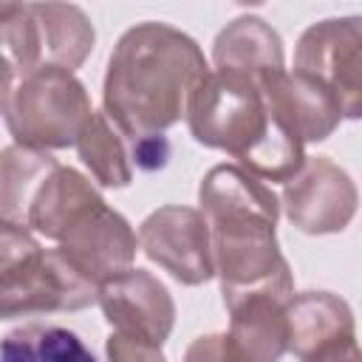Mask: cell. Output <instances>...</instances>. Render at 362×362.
Here are the masks:
<instances>
[{
	"label": "cell",
	"instance_id": "6da1fadb",
	"mask_svg": "<svg viewBox=\"0 0 362 362\" xmlns=\"http://www.w3.org/2000/svg\"><path fill=\"white\" fill-rule=\"evenodd\" d=\"M206 74L209 62L189 34L158 20L136 23L107 57L102 113L133 141L158 139L187 116Z\"/></svg>",
	"mask_w": 362,
	"mask_h": 362
},
{
	"label": "cell",
	"instance_id": "7a4b0ae2",
	"mask_svg": "<svg viewBox=\"0 0 362 362\" xmlns=\"http://www.w3.org/2000/svg\"><path fill=\"white\" fill-rule=\"evenodd\" d=\"M184 119L198 144L229 153L263 184L291 181L305 161V144L274 110L257 79L209 68Z\"/></svg>",
	"mask_w": 362,
	"mask_h": 362
},
{
	"label": "cell",
	"instance_id": "3957f363",
	"mask_svg": "<svg viewBox=\"0 0 362 362\" xmlns=\"http://www.w3.org/2000/svg\"><path fill=\"white\" fill-rule=\"evenodd\" d=\"M198 204L209 226L221 294L263 286L291 272L277 243L280 201L269 184L238 164H215L201 178Z\"/></svg>",
	"mask_w": 362,
	"mask_h": 362
},
{
	"label": "cell",
	"instance_id": "277c9868",
	"mask_svg": "<svg viewBox=\"0 0 362 362\" xmlns=\"http://www.w3.org/2000/svg\"><path fill=\"white\" fill-rule=\"evenodd\" d=\"M90 113V96L76 74L40 68L17 79L3 119L14 144L51 153L74 147Z\"/></svg>",
	"mask_w": 362,
	"mask_h": 362
},
{
	"label": "cell",
	"instance_id": "5b68a950",
	"mask_svg": "<svg viewBox=\"0 0 362 362\" xmlns=\"http://www.w3.org/2000/svg\"><path fill=\"white\" fill-rule=\"evenodd\" d=\"M294 294L291 272L263 286L226 291L229 328L221 334L223 362H280L288 354L286 300Z\"/></svg>",
	"mask_w": 362,
	"mask_h": 362
},
{
	"label": "cell",
	"instance_id": "8992f818",
	"mask_svg": "<svg viewBox=\"0 0 362 362\" xmlns=\"http://www.w3.org/2000/svg\"><path fill=\"white\" fill-rule=\"evenodd\" d=\"M96 303L88 283L57 249H37L14 269L0 274V320L82 311Z\"/></svg>",
	"mask_w": 362,
	"mask_h": 362
},
{
	"label": "cell",
	"instance_id": "52a82bcc",
	"mask_svg": "<svg viewBox=\"0 0 362 362\" xmlns=\"http://www.w3.org/2000/svg\"><path fill=\"white\" fill-rule=\"evenodd\" d=\"M294 71L314 76L339 99L345 119L362 113V17L311 23L294 48Z\"/></svg>",
	"mask_w": 362,
	"mask_h": 362
},
{
	"label": "cell",
	"instance_id": "ba28073f",
	"mask_svg": "<svg viewBox=\"0 0 362 362\" xmlns=\"http://www.w3.org/2000/svg\"><path fill=\"white\" fill-rule=\"evenodd\" d=\"M280 209L305 235L345 232L356 215L359 192L351 173L328 156H305L300 173L283 184Z\"/></svg>",
	"mask_w": 362,
	"mask_h": 362
},
{
	"label": "cell",
	"instance_id": "9c48e42d",
	"mask_svg": "<svg viewBox=\"0 0 362 362\" xmlns=\"http://www.w3.org/2000/svg\"><path fill=\"white\" fill-rule=\"evenodd\" d=\"M139 249L181 286H204L215 277L209 226L201 209L167 204L153 209L136 232Z\"/></svg>",
	"mask_w": 362,
	"mask_h": 362
},
{
	"label": "cell",
	"instance_id": "30bf717a",
	"mask_svg": "<svg viewBox=\"0 0 362 362\" xmlns=\"http://www.w3.org/2000/svg\"><path fill=\"white\" fill-rule=\"evenodd\" d=\"M88 283L99 286L127 269H133L139 240L130 221L107 206L102 198L99 204L88 206L76 215L68 229L59 235L54 246Z\"/></svg>",
	"mask_w": 362,
	"mask_h": 362
},
{
	"label": "cell",
	"instance_id": "8fae6325",
	"mask_svg": "<svg viewBox=\"0 0 362 362\" xmlns=\"http://www.w3.org/2000/svg\"><path fill=\"white\" fill-rule=\"evenodd\" d=\"M96 303L113 334L161 348L175 325L170 288L147 269H127L96 286Z\"/></svg>",
	"mask_w": 362,
	"mask_h": 362
},
{
	"label": "cell",
	"instance_id": "7c38bea8",
	"mask_svg": "<svg viewBox=\"0 0 362 362\" xmlns=\"http://www.w3.org/2000/svg\"><path fill=\"white\" fill-rule=\"evenodd\" d=\"M286 325L297 362H317L356 339L354 311L334 291H294L286 300Z\"/></svg>",
	"mask_w": 362,
	"mask_h": 362
},
{
	"label": "cell",
	"instance_id": "4fadbf2b",
	"mask_svg": "<svg viewBox=\"0 0 362 362\" xmlns=\"http://www.w3.org/2000/svg\"><path fill=\"white\" fill-rule=\"evenodd\" d=\"M274 110L288 122V127L300 136L303 144H317L334 136L339 127L342 107L334 90L300 71H280L260 82Z\"/></svg>",
	"mask_w": 362,
	"mask_h": 362
},
{
	"label": "cell",
	"instance_id": "5bb4252c",
	"mask_svg": "<svg viewBox=\"0 0 362 362\" xmlns=\"http://www.w3.org/2000/svg\"><path fill=\"white\" fill-rule=\"evenodd\" d=\"M215 71H232L249 79H269L286 71V51L280 34L257 14H243L226 23L212 42Z\"/></svg>",
	"mask_w": 362,
	"mask_h": 362
},
{
	"label": "cell",
	"instance_id": "9a60e30c",
	"mask_svg": "<svg viewBox=\"0 0 362 362\" xmlns=\"http://www.w3.org/2000/svg\"><path fill=\"white\" fill-rule=\"evenodd\" d=\"M37 45H40V68H62L76 71L90 57L96 45V28L85 8L74 3H28Z\"/></svg>",
	"mask_w": 362,
	"mask_h": 362
},
{
	"label": "cell",
	"instance_id": "2e32d148",
	"mask_svg": "<svg viewBox=\"0 0 362 362\" xmlns=\"http://www.w3.org/2000/svg\"><path fill=\"white\" fill-rule=\"evenodd\" d=\"M99 201H102V195L90 184V178H85L74 167L57 164L48 173V178L40 184V189L28 206L25 226L34 235L57 243L59 235L68 229V223Z\"/></svg>",
	"mask_w": 362,
	"mask_h": 362
},
{
	"label": "cell",
	"instance_id": "e0dca14e",
	"mask_svg": "<svg viewBox=\"0 0 362 362\" xmlns=\"http://www.w3.org/2000/svg\"><path fill=\"white\" fill-rule=\"evenodd\" d=\"M59 161L51 153L8 144L0 150V221L23 223L28 218V206L48 178V173Z\"/></svg>",
	"mask_w": 362,
	"mask_h": 362
},
{
	"label": "cell",
	"instance_id": "ac0fdd59",
	"mask_svg": "<svg viewBox=\"0 0 362 362\" xmlns=\"http://www.w3.org/2000/svg\"><path fill=\"white\" fill-rule=\"evenodd\" d=\"M0 362H99L88 342L65 328L31 322L0 339Z\"/></svg>",
	"mask_w": 362,
	"mask_h": 362
},
{
	"label": "cell",
	"instance_id": "d6986e66",
	"mask_svg": "<svg viewBox=\"0 0 362 362\" xmlns=\"http://www.w3.org/2000/svg\"><path fill=\"white\" fill-rule=\"evenodd\" d=\"M74 147L99 187L122 189L133 181V164H130L124 139L102 110L90 113V119L79 130Z\"/></svg>",
	"mask_w": 362,
	"mask_h": 362
},
{
	"label": "cell",
	"instance_id": "ffe728a7",
	"mask_svg": "<svg viewBox=\"0 0 362 362\" xmlns=\"http://www.w3.org/2000/svg\"><path fill=\"white\" fill-rule=\"evenodd\" d=\"M37 249H40V240L28 226L11 223V221H0V274L14 269L20 260L34 255Z\"/></svg>",
	"mask_w": 362,
	"mask_h": 362
},
{
	"label": "cell",
	"instance_id": "44dd1931",
	"mask_svg": "<svg viewBox=\"0 0 362 362\" xmlns=\"http://www.w3.org/2000/svg\"><path fill=\"white\" fill-rule=\"evenodd\" d=\"M105 354H107V362H167L161 348L122 337V334H110L105 339Z\"/></svg>",
	"mask_w": 362,
	"mask_h": 362
},
{
	"label": "cell",
	"instance_id": "7402d4cb",
	"mask_svg": "<svg viewBox=\"0 0 362 362\" xmlns=\"http://www.w3.org/2000/svg\"><path fill=\"white\" fill-rule=\"evenodd\" d=\"M184 362H223V356H221V334L195 337L184 351Z\"/></svg>",
	"mask_w": 362,
	"mask_h": 362
},
{
	"label": "cell",
	"instance_id": "603a6c76",
	"mask_svg": "<svg viewBox=\"0 0 362 362\" xmlns=\"http://www.w3.org/2000/svg\"><path fill=\"white\" fill-rule=\"evenodd\" d=\"M14 85H17V74H14V68L8 65V59L0 54V113L6 110V105H8V96H11Z\"/></svg>",
	"mask_w": 362,
	"mask_h": 362
}]
</instances>
